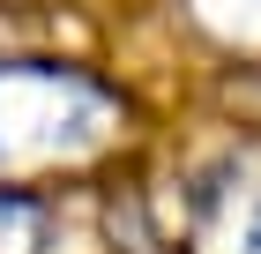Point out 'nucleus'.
<instances>
[{
    "instance_id": "7ed1b4c3",
    "label": "nucleus",
    "mask_w": 261,
    "mask_h": 254,
    "mask_svg": "<svg viewBox=\"0 0 261 254\" xmlns=\"http://www.w3.org/2000/svg\"><path fill=\"white\" fill-rule=\"evenodd\" d=\"M38 247V210L22 195H0V254H30Z\"/></svg>"
},
{
    "instance_id": "20e7f679",
    "label": "nucleus",
    "mask_w": 261,
    "mask_h": 254,
    "mask_svg": "<svg viewBox=\"0 0 261 254\" xmlns=\"http://www.w3.org/2000/svg\"><path fill=\"white\" fill-rule=\"evenodd\" d=\"M217 22H231V30H261V0H201Z\"/></svg>"
},
{
    "instance_id": "f03ea898",
    "label": "nucleus",
    "mask_w": 261,
    "mask_h": 254,
    "mask_svg": "<svg viewBox=\"0 0 261 254\" xmlns=\"http://www.w3.org/2000/svg\"><path fill=\"white\" fill-rule=\"evenodd\" d=\"M209 239H217V254H261V179H239L217 195Z\"/></svg>"
},
{
    "instance_id": "f257e3e1",
    "label": "nucleus",
    "mask_w": 261,
    "mask_h": 254,
    "mask_svg": "<svg viewBox=\"0 0 261 254\" xmlns=\"http://www.w3.org/2000/svg\"><path fill=\"white\" fill-rule=\"evenodd\" d=\"M112 98L60 67H0V165H45L105 142Z\"/></svg>"
}]
</instances>
